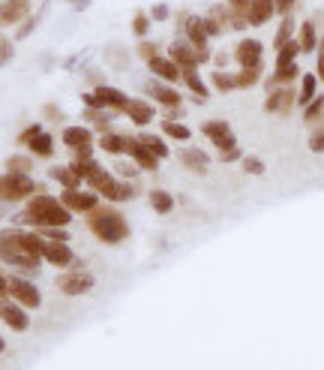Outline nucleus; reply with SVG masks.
Listing matches in <instances>:
<instances>
[{"instance_id":"44","label":"nucleus","mask_w":324,"mask_h":370,"mask_svg":"<svg viewBox=\"0 0 324 370\" xmlns=\"http://www.w3.org/2000/svg\"><path fill=\"white\" fill-rule=\"evenodd\" d=\"M43 238H48V241H63V244H69V226H43V229H36Z\"/></svg>"},{"instance_id":"55","label":"nucleus","mask_w":324,"mask_h":370,"mask_svg":"<svg viewBox=\"0 0 324 370\" xmlns=\"http://www.w3.org/2000/svg\"><path fill=\"white\" fill-rule=\"evenodd\" d=\"M219 160L222 163H237V160H244V151H240V147H228V151H219Z\"/></svg>"},{"instance_id":"14","label":"nucleus","mask_w":324,"mask_h":370,"mask_svg":"<svg viewBox=\"0 0 324 370\" xmlns=\"http://www.w3.org/2000/svg\"><path fill=\"white\" fill-rule=\"evenodd\" d=\"M0 319L12 328V331H28L30 328V316H28V307H21L19 301H10L3 298L0 301Z\"/></svg>"},{"instance_id":"48","label":"nucleus","mask_w":324,"mask_h":370,"mask_svg":"<svg viewBox=\"0 0 324 370\" xmlns=\"http://www.w3.org/2000/svg\"><path fill=\"white\" fill-rule=\"evenodd\" d=\"M310 151L312 154H324V123H318V127L310 133Z\"/></svg>"},{"instance_id":"29","label":"nucleus","mask_w":324,"mask_h":370,"mask_svg":"<svg viewBox=\"0 0 324 370\" xmlns=\"http://www.w3.org/2000/svg\"><path fill=\"white\" fill-rule=\"evenodd\" d=\"M99 147H102L105 154H111V157H127V147H129V136H120V133H102L99 138Z\"/></svg>"},{"instance_id":"40","label":"nucleus","mask_w":324,"mask_h":370,"mask_svg":"<svg viewBox=\"0 0 324 370\" xmlns=\"http://www.w3.org/2000/svg\"><path fill=\"white\" fill-rule=\"evenodd\" d=\"M85 118L90 121V127L102 130V133H108V127H111V112L108 109H85Z\"/></svg>"},{"instance_id":"54","label":"nucleus","mask_w":324,"mask_h":370,"mask_svg":"<svg viewBox=\"0 0 324 370\" xmlns=\"http://www.w3.org/2000/svg\"><path fill=\"white\" fill-rule=\"evenodd\" d=\"M273 6H277V15H292L297 0H273Z\"/></svg>"},{"instance_id":"21","label":"nucleus","mask_w":324,"mask_h":370,"mask_svg":"<svg viewBox=\"0 0 324 370\" xmlns=\"http://www.w3.org/2000/svg\"><path fill=\"white\" fill-rule=\"evenodd\" d=\"M63 145L78 151V147H94V130L81 127V123H72V127H63Z\"/></svg>"},{"instance_id":"2","label":"nucleus","mask_w":324,"mask_h":370,"mask_svg":"<svg viewBox=\"0 0 324 370\" xmlns=\"http://www.w3.org/2000/svg\"><path fill=\"white\" fill-rule=\"evenodd\" d=\"M87 229L94 232L102 244H123L129 238V223L120 211H114L111 205H99L87 214Z\"/></svg>"},{"instance_id":"25","label":"nucleus","mask_w":324,"mask_h":370,"mask_svg":"<svg viewBox=\"0 0 324 370\" xmlns=\"http://www.w3.org/2000/svg\"><path fill=\"white\" fill-rule=\"evenodd\" d=\"M123 114H127L136 127H147V123H153L156 109H153V103H147V100H129V105H127V112Z\"/></svg>"},{"instance_id":"60","label":"nucleus","mask_w":324,"mask_h":370,"mask_svg":"<svg viewBox=\"0 0 324 370\" xmlns=\"http://www.w3.org/2000/svg\"><path fill=\"white\" fill-rule=\"evenodd\" d=\"M69 3H72V10H76V12H85L90 6V0H69Z\"/></svg>"},{"instance_id":"23","label":"nucleus","mask_w":324,"mask_h":370,"mask_svg":"<svg viewBox=\"0 0 324 370\" xmlns=\"http://www.w3.org/2000/svg\"><path fill=\"white\" fill-rule=\"evenodd\" d=\"M177 157L189 172H195V175H207V169H210V157H207L202 147H180Z\"/></svg>"},{"instance_id":"9","label":"nucleus","mask_w":324,"mask_h":370,"mask_svg":"<svg viewBox=\"0 0 324 370\" xmlns=\"http://www.w3.org/2000/svg\"><path fill=\"white\" fill-rule=\"evenodd\" d=\"M144 94L156 100L162 105V109H180V103H184V96H180V90L169 85V81H160V79H151L144 85Z\"/></svg>"},{"instance_id":"18","label":"nucleus","mask_w":324,"mask_h":370,"mask_svg":"<svg viewBox=\"0 0 324 370\" xmlns=\"http://www.w3.org/2000/svg\"><path fill=\"white\" fill-rule=\"evenodd\" d=\"M43 259L52 262V265H57V268H69L72 262H76V256H72V250H69V244L48 241V238H43Z\"/></svg>"},{"instance_id":"59","label":"nucleus","mask_w":324,"mask_h":370,"mask_svg":"<svg viewBox=\"0 0 324 370\" xmlns=\"http://www.w3.org/2000/svg\"><path fill=\"white\" fill-rule=\"evenodd\" d=\"M3 298H10V277L0 274V301Z\"/></svg>"},{"instance_id":"43","label":"nucleus","mask_w":324,"mask_h":370,"mask_svg":"<svg viewBox=\"0 0 324 370\" xmlns=\"http://www.w3.org/2000/svg\"><path fill=\"white\" fill-rule=\"evenodd\" d=\"M261 81V70H237L235 72V85L240 90H246V88H255Z\"/></svg>"},{"instance_id":"51","label":"nucleus","mask_w":324,"mask_h":370,"mask_svg":"<svg viewBox=\"0 0 324 370\" xmlns=\"http://www.w3.org/2000/svg\"><path fill=\"white\" fill-rule=\"evenodd\" d=\"M81 103H85V109H102V100L96 96V90H85V94H81Z\"/></svg>"},{"instance_id":"5","label":"nucleus","mask_w":324,"mask_h":370,"mask_svg":"<svg viewBox=\"0 0 324 370\" xmlns=\"http://www.w3.org/2000/svg\"><path fill=\"white\" fill-rule=\"evenodd\" d=\"M94 193H99L105 202H129L132 196H136V187H132V181H123L118 178L114 172H105L102 178L96 181L94 187H90Z\"/></svg>"},{"instance_id":"32","label":"nucleus","mask_w":324,"mask_h":370,"mask_svg":"<svg viewBox=\"0 0 324 370\" xmlns=\"http://www.w3.org/2000/svg\"><path fill=\"white\" fill-rule=\"evenodd\" d=\"M28 147H30V157H43V160H48L54 154V138H52V133H39V136H33L30 142H28Z\"/></svg>"},{"instance_id":"7","label":"nucleus","mask_w":324,"mask_h":370,"mask_svg":"<svg viewBox=\"0 0 324 370\" xmlns=\"http://www.w3.org/2000/svg\"><path fill=\"white\" fill-rule=\"evenodd\" d=\"M0 241H3V244H15L19 250L30 253V256H36V259H43V235H39V232H24L21 226H10V229H3V232H0Z\"/></svg>"},{"instance_id":"53","label":"nucleus","mask_w":324,"mask_h":370,"mask_svg":"<svg viewBox=\"0 0 324 370\" xmlns=\"http://www.w3.org/2000/svg\"><path fill=\"white\" fill-rule=\"evenodd\" d=\"M315 76H318V81H324V43H318V48H315Z\"/></svg>"},{"instance_id":"42","label":"nucleus","mask_w":324,"mask_h":370,"mask_svg":"<svg viewBox=\"0 0 324 370\" xmlns=\"http://www.w3.org/2000/svg\"><path fill=\"white\" fill-rule=\"evenodd\" d=\"M105 61H108V63H114L118 70H127L129 54H127V48H123L120 43H114V45H108V48H105Z\"/></svg>"},{"instance_id":"52","label":"nucleus","mask_w":324,"mask_h":370,"mask_svg":"<svg viewBox=\"0 0 324 370\" xmlns=\"http://www.w3.org/2000/svg\"><path fill=\"white\" fill-rule=\"evenodd\" d=\"M151 19H153V21H165V19H171V10H169V3H153V10H151Z\"/></svg>"},{"instance_id":"30","label":"nucleus","mask_w":324,"mask_h":370,"mask_svg":"<svg viewBox=\"0 0 324 370\" xmlns=\"http://www.w3.org/2000/svg\"><path fill=\"white\" fill-rule=\"evenodd\" d=\"M315 96H318V76L315 72H303V79H301V94H297V105L301 109H306Z\"/></svg>"},{"instance_id":"28","label":"nucleus","mask_w":324,"mask_h":370,"mask_svg":"<svg viewBox=\"0 0 324 370\" xmlns=\"http://www.w3.org/2000/svg\"><path fill=\"white\" fill-rule=\"evenodd\" d=\"M180 81H186V88H189V94L195 96V103H204L207 96H210V88L204 85V79L198 76V67H193V70H180Z\"/></svg>"},{"instance_id":"50","label":"nucleus","mask_w":324,"mask_h":370,"mask_svg":"<svg viewBox=\"0 0 324 370\" xmlns=\"http://www.w3.org/2000/svg\"><path fill=\"white\" fill-rule=\"evenodd\" d=\"M12 48H15V45H12L10 37H0V67H6V63L12 61V54H15Z\"/></svg>"},{"instance_id":"38","label":"nucleus","mask_w":324,"mask_h":370,"mask_svg":"<svg viewBox=\"0 0 324 370\" xmlns=\"http://www.w3.org/2000/svg\"><path fill=\"white\" fill-rule=\"evenodd\" d=\"M301 54H303L301 52V43L292 39V43H285L282 48H277V67H288V63H294Z\"/></svg>"},{"instance_id":"27","label":"nucleus","mask_w":324,"mask_h":370,"mask_svg":"<svg viewBox=\"0 0 324 370\" xmlns=\"http://www.w3.org/2000/svg\"><path fill=\"white\" fill-rule=\"evenodd\" d=\"M228 6V30H246V12H249V0H226Z\"/></svg>"},{"instance_id":"24","label":"nucleus","mask_w":324,"mask_h":370,"mask_svg":"<svg viewBox=\"0 0 324 370\" xmlns=\"http://www.w3.org/2000/svg\"><path fill=\"white\" fill-rule=\"evenodd\" d=\"M273 15H277L273 0H249V12H246L249 28H261V24H268Z\"/></svg>"},{"instance_id":"10","label":"nucleus","mask_w":324,"mask_h":370,"mask_svg":"<svg viewBox=\"0 0 324 370\" xmlns=\"http://www.w3.org/2000/svg\"><path fill=\"white\" fill-rule=\"evenodd\" d=\"M297 105V94H294V88L292 85H279V88H273L270 90V96L264 100V112L268 114H292V109Z\"/></svg>"},{"instance_id":"17","label":"nucleus","mask_w":324,"mask_h":370,"mask_svg":"<svg viewBox=\"0 0 324 370\" xmlns=\"http://www.w3.org/2000/svg\"><path fill=\"white\" fill-rule=\"evenodd\" d=\"M0 262L15 265V268H24V271H36L39 268V259L36 256H30V253L19 250L15 244H3V241H0Z\"/></svg>"},{"instance_id":"4","label":"nucleus","mask_w":324,"mask_h":370,"mask_svg":"<svg viewBox=\"0 0 324 370\" xmlns=\"http://www.w3.org/2000/svg\"><path fill=\"white\" fill-rule=\"evenodd\" d=\"M39 190H43V187H39L30 175H21V172H3V175H0V202H24Z\"/></svg>"},{"instance_id":"34","label":"nucleus","mask_w":324,"mask_h":370,"mask_svg":"<svg viewBox=\"0 0 324 370\" xmlns=\"http://www.w3.org/2000/svg\"><path fill=\"white\" fill-rule=\"evenodd\" d=\"M297 76H303L301 67H297V61L294 63H288V67H277L273 70V76L268 79V88H279V85H292V81Z\"/></svg>"},{"instance_id":"45","label":"nucleus","mask_w":324,"mask_h":370,"mask_svg":"<svg viewBox=\"0 0 324 370\" xmlns=\"http://www.w3.org/2000/svg\"><path fill=\"white\" fill-rule=\"evenodd\" d=\"M33 169V157H24V154H15V157L6 160V172H21V175H28Z\"/></svg>"},{"instance_id":"47","label":"nucleus","mask_w":324,"mask_h":370,"mask_svg":"<svg viewBox=\"0 0 324 370\" xmlns=\"http://www.w3.org/2000/svg\"><path fill=\"white\" fill-rule=\"evenodd\" d=\"M136 52H138V57H141V61H151V57H156V54H162V48L160 45H156V43H151V39H141V43H138V48H136Z\"/></svg>"},{"instance_id":"37","label":"nucleus","mask_w":324,"mask_h":370,"mask_svg":"<svg viewBox=\"0 0 324 370\" xmlns=\"http://www.w3.org/2000/svg\"><path fill=\"white\" fill-rule=\"evenodd\" d=\"M151 208L156 211V214H171L174 211V196L171 193H165V190H151Z\"/></svg>"},{"instance_id":"49","label":"nucleus","mask_w":324,"mask_h":370,"mask_svg":"<svg viewBox=\"0 0 324 370\" xmlns=\"http://www.w3.org/2000/svg\"><path fill=\"white\" fill-rule=\"evenodd\" d=\"M240 169H244L246 175H261V172H264V160L261 157H244V160H240Z\"/></svg>"},{"instance_id":"16","label":"nucleus","mask_w":324,"mask_h":370,"mask_svg":"<svg viewBox=\"0 0 324 370\" xmlns=\"http://www.w3.org/2000/svg\"><path fill=\"white\" fill-rule=\"evenodd\" d=\"M94 90H96V96H99V100H102V109L114 112V114L127 112V105H129V100H132V96L127 94V90L111 88V85H99V88H94Z\"/></svg>"},{"instance_id":"12","label":"nucleus","mask_w":324,"mask_h":370,"mask_svg":"<svg viewBox=\"0 0 324 370\" xmlns=\"http://www.w3.org/2000/svg\"><path fill=\"white\" fill-rule=\"evenodd\" d=\"M99 199H102L99 193H87V190H78V187L76 190H63L61 193V202L72 214H90L94 208H99Z\"/></svg>"},{"instance_id":"22","label":"nucleus","mask_w":324,"mask_h":370,"mask_svg":"<svg viewBox=\"0 0 324 370\" xmlns=\"http://www.w3.org/2000/svg\"><path fill=\"white\" fill-rule=\"evenodd\" d=\"M30 15V0H3L0 3V24H19Z\"/></svg>"},{"instance_id":"39","label":"nucleus","mask_w":324,"mask_h":370,"mask_svg":"<svg viewBox=\"0 0 324 370\" xmlns=\"http://www.w3.org/2000/svg\"><path fill=\"white\" fill-rule=\"evenodd\" d=\"M210 85L219 90V94H231V90H237L235 85V72H226V70H216L210 76Z\"/></svg>"},{"instance_id":"46","label":"nucleus","mask_w":324,"mask_h":370,"mask_svg":"<svg viewBox=\"0 0 324 370\" xmlns=\"http://www.w3.org/2000/svg\"><path fill=\"white\" fill-rule=\"evenodd\" d=\"M321 114H324V96L318 94V96H315V100L303 109V121H306V123H315V121L321 118Z\"/></svg>"},{"instance_id":"19","label":"nucleus","mask_w":324,"mask_h":370,"mask_svg":"<svg viewBox=\"0 0 324 370\" xmlns=\"http://www.w3.org/2000/svg\"><path fill=\"white\" fill-rule=\"evenodd\" d=\"M169 57L174 63H177L180 70H193V67H202V63H198V54H195V48L186 43L184 37L180 39H174V43L169 45Z\"/></svg>"},{"instance_id":"36","label":"nucleus","mask_w":324,"mask_h":370,"mask_svg":"<svg viewBox=\"0 0 324 370\" xmlns=\"http://www.w3.org/2000/svg\"><path fill=\"white\" fill-rule=\"evenodd\" d=\"M162 136H169L171 142H189L193 138V130L186 123H177V121H162Z\"/></svg>"},{"instance_id":"62","label":"nucleus","mask_w":324,"mask_h":370,"mask_svg":"<svg viewBox=\"0 0 324 370\" xmlns=\"http://www.w3.org/2000/svg\"><path fill=\"white\" fill-rule=\"evenodd\" d=\"M6 349V340H3V337H0V352H3Z\"/></svg>"},{"instance_id":"13","label":"nucleus","mask_w":324,"mask_h":370,"mask_svg":"<svg viewBox=\"0 0 324 370\" xmlns=\"http://www.w3.org/2000/svg\"><path fill=\"white\" fill-rule=\"evenodd\" d=\"M202 133L210 138L213 147H219V151L237 147V138H235V133H231L228 121H204V123H202Z\"/></svg>"},{"instance_id":"3","label":"nucleus","mask_w":324,"mask_h":370,"mask_svg":"<svg viewBox=\"0 0 324 370\" xmlns=\"http://www.w3.org/2000/svg\"><path fill=\"white\" fill-rule=\"evenodd\" d=\"M177 30L184 34V39L195 48L198 63L210 61V37L204 30V19L202 15H189V12H177Z\"/></svg>"},{"instance_id":"26","label":"nucleus","mask_w":324,"mask_h":370,"mask_svg":"<svg viewBox=\"0 0 324 370\" xmlns=\"http://www.w3.org/2000/svg\"><path fill=\"white\" fill-rule=\"evenodd\" d=\"M297 43H301V52L303 54H315V48H318V43H321V39H318V30H315V21H310V19H306V21H301V24H297Z\"/></svg>"},{"instance_id":"31","label":"nucleus","mask_w":324,"mask_h":370,"mask_svg":"<svg viewBox=\"0 0 324 370\" xmlns=\"http://www.w3.org/2000/svg\"><path fill=\"white\" fill-rule=\"evenodd\" d=\"M52 181H57L63 190H76L78 184H85L78 172L72 169V163H69V166H54V169H52Z\"/></svg>"},{"instance_id":"56","label":"nucleus","mask_w":324,"mask_h":370,"mask_svg":"<svg viewBox=\"0 0 324 370\" xmlns=\"http://www.w3.org/2000/svg\"><path fill=\"white\" fill-rule=\"evenodd\" d=\"M39 133H43V123H30V127H28V130H24V133L19 136V142H21V145H28L30 138H33V136H39Z\"/></svg>"},{"instance_id":"35","label":"nucleus","mask_w":324,"mask_h":370,"mask_svg":"<svg viewBox=\"0 0 324 370\" xmlns=\"http://www.w3.org/2000/svg\"><path fill=\"white\" fill-rule=\"evenodd\" d=\"M136 142H141V145H144L147 147V151H151V154H156V157H160V160H165V157H169V145H165V138L162 136H153V133H138V138H136Z\"/></svg>"},{"instance_id":"57","label":"nucleus","mask_w":324,"mask_h":370,"mask_svg":"<svg viewBox=\"0 0 324 370\" xmlns=\"http://www.w3.org/2000/svg\"><path fill=\"white\" fill-rule=\"evenodd\" d=\"M33 28H36V19H33V15H28V19L21 21V28H19V34H15V37H19V39L30 37V34H33Z\"/></svg>"},{"instance_id":"61","label":"nucleus","mask_w":324,"mask_h":370,"mask_svg":"<svg viewBox=\"0 0 324 370\" xmlns=\"http://www.w3.org/2000/svg\"><path fill=\"white\" fill-rule=\"evenodd\" d=\"M213 63H216V70H222V67L228 63V54H216V57H213Z\"/></svg>"},{"instance_id":"15","label":"nucleus","mask_w":324,"mask_h":370,"mask_svg":"<svg viewBox=\"0 0 324 370\" xmlns=\"http://www.w3.org/2000/svg\"><path fill=\"white\" fill-rule=\"evenodd\" d=\"M147 70H151V76H156L160 81H169V85H177V81L184 79V76H180V67L171 61L169 54L151 57V61H147Z\"/></svg>"},{"instance_id":"1","label":"nucleus","mask_w":324,"mask_h":370,"mask_svg":"<svg viewBox=\"0 0 324 370\" xmlns=\"http://www.w3.org/2000/svg\"><path fill=\"white\" fill-rule=\"evenodd\" d=\"M15 226H69L72 223V211L66 208L61 199H54V196H45V190L33 193L28 208L21 214H15Z\"/></svg>"},{"instance_id":"41","label":"nucleus","mask_w":324,"mask_h":370,"mask_svg":"<svg viewBox=\"0 0 324 370\" xmlns=\"http://www.w3.org/2000/svg\"><path fill=\"white\" fill-rule=\"evenodd\" d=\"M151 12H144V10H138L136 15H132V34H136L138 39H147V34H151Z\"/></svg>"},{"instance_id":"20","label":"nucleus","mask_w":324,"mask_h":370,"mask_svg":"<svg viewBox=\"0 0 324 370\" xmlns=\"http://www.w3.org/2000/svg\"><path fill=\"white\" fill-rule=\"evenodd\" d=\"M127 157L136 163V166L141 172H156L160 169V157L156 154H151L141 142H136V138H129V147H127Z\"/></svg>"},{"instance_id":"58","label":"nucleus","mask_w":324,"mask_h":370,"mask_svg":"<svg viewBox=\"0 0 324 370\" xmlns=\"http://www.w3.org/2000/svg\"><path fill=\"white\" fill-rule=\"evenodd\" d=\"M45 118H52V121H63V114H61V109H57V105H45Z\"/></svg>"},{"instance_id":"8","label":"nucleus","mask_w":324,"mask_h":370,"mask_svg":"<svg viewBox=\"0 0 324 370\" xmlns=\"http://www.w3.org/2000/svg\"><path fill=\"white\" fill-rule=\"evenodd\" d=\"M231 57L237 61L240 70H261V63H264V45L259 43V39H252V37H244L235 45V54H231Z\"/></svg>"},{"instance_id":"6","label":"nucleus","mask_w":324,"mask_h":370,"mask_svg":"<svg viewBox=\"0 0 324 370\" xmlns=\"http://www.w3.org/2000/svg\"><path fill=\"white\" fill-rule=\"evenodd\" d=\"M94 286H96V277L81 268L78 262H76V268L57 274V289H61L63 295H72V298H76V295H87Z\"/></svg>"},{"instance_id":"33","label":"nucleus","mask_w":324,"mask_h":370,"mask_svg":"<svg viewBox=\"0 0 324 370\" xmlns=\"http://www.w3.org/2000/svg\"><path fill=\"white\" fill-rule=\"evenodd\" d=\"M294 37H297L294 15H282V21H279V28H277V37H273V48H282L285 43H292Z\"/></svg>"},{"instance_id":"11","label":"nucleus","mask_w":324,"mask_h":370,"mask_svg":"<svg viewBox=\"0 0 324 370\" xmlns=\"http://www.w3.org/2000/svg\"><path fill=\"white\" fill-rule=\"evenodd\" d=\"M10 295H12V301H19L21 307H28V310L43 307V292H39L30 280H24V277H10Z\"/></svg>"}]
</instances>
